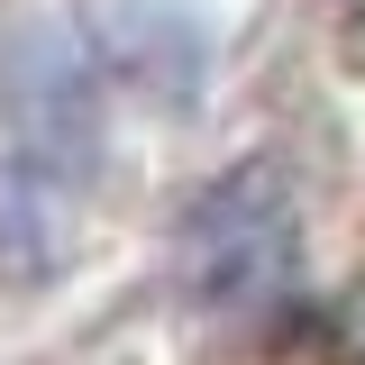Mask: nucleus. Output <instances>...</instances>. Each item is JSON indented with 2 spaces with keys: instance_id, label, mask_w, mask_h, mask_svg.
Returning <instances> with one entry per match:
<instances>
[{
  "instance_id": "f257e3e1",
  "label": "nucleus",
  "mask_w": 365,
  "mask_h": 365,
  "mask_svg": "<svg viewBox=\"0 0 365 365\" xmlns=\"http://www.w3.org/2000/svg\"><path fill=\"white\" fill-rule=\"evenodd\" d=\"M101 174V64L73 19H28L0 55V256L46 265Z\"/></svg>"
},
{
  "instance_id": "f03ea898",
  "label": "nucleus",
  "mask_w": 365,
  "mask_h": 365,
  "mask_svg": "<svg viewBox=\"0 0 365 365\" xmlns=\"http://www.w3.org/2000/svg\"><path fill=\"white\" fill-rule=\"evenodd\" d=\"M302 265V210L274 165L220 174L182 220V274L201 311H265Z\"/></svg>"
}]
</instances>
